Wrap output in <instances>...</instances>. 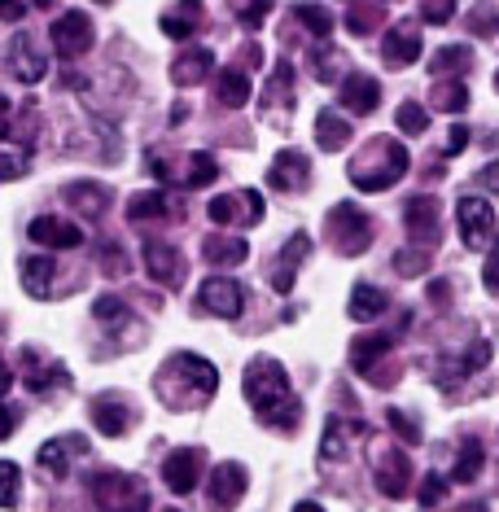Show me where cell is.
<instances>
[{
	"label": "cell",
	"instance_id": "cell-1",
	"mask_svg": "<svg viewBox=\"0 0 499 512\" xmlns=\"http://www.w3.org/2000/svg\"><path fill=\"white\" fill-rule=\"evenodd\" d=\"M241 390H246V403L254 407L263 425L272 429H298L303 421V403L294 399V386H289L285 364H276L272 355H259L246 364V377H241Z\"/></svg>",
	"mask_w": 499,
	"mask_h": 512
},
{
	"label": "cell",
	"instance_id": "cell-2",
	"mask_svg": "<svg viewBox=\"0 0 499 512\" xmlns=\"http://www.w3.org/2000/svg\"><path fill=\"white\" fill-rule=\"evenodd\" d=\"M154 390H158V399L167 407H176V412H184V407H202V403H211L215 390H219V368L197 351H176L158 368Z\"/></svg>",
	"mask_w": 499,
	"mask_h": 512
},
{
	"label": "cell",
	"instance_id": "cell-3",
	"mask_svg": "<svg viewBox=\"0 0 499 512\" xmlns=\"http://www.w3.org/2000/svg\"><path fill=\"white\" fill-rule=\"evenodd\" d=\"M408 171H412L408 145H399L394 136H373V141L364 145V154L351 158L346 176H351V184L359 193H386L408 176Z\"/></svg>",
	"mask_w": 499,
	"mask_h": 512
},
{
	"label": "cell",
	"instance_id": "cell-4",
	"mask_svg": "<svg viewBox=\"0 0 499 512\" xmlns=\"http://www.w3.org/2000/svg\"><path fill=\"white\" fill-rule=\"evenodd\" d=\"M92 499L101 512H149V486L123 469H101L92 477Z\"/></svg>",
	"mask_w": 499,
	"mask_h": 512
},
{
	"label": "cell",
	"instance_id": "cell-5",
	"mask_svg": "<svg viewBox=\"0 0 499 512\" xmlns=\"http://www.w3.org/2000/svg\"><path fill=\"white\" fill-rule=\"evenodd\" d=\"M329 241L333 250L346 254V259H355V254H364L368 246H373V219H368L364 211H359L355 202H338L329 211Z\"/></svg>",
	"mask_w": 499,
	"mask_h": 512
},
{
	"label": "cell",
	"instance_id": "cell-6",
	"mask_svg": "<svg viewBox=\"0 0 499 512\" xmlns=\"http://www.w3.org/2000/svg\"><path fill=\"white\" fill-rule=\"evenodd\" d=\"M49 40L62 53V62H75V57H84L97 44V27H92V18L84 9H66V14H57L49 22Z\"/></svg>",
	"mask_w": 499,
	"mask_h": 512
},
{
	"label": "cell",
	"instance_id": "cell-7",
	"mask_svg": "<svg viewBox=\"0 0 499 512\" xmlns=\"http://www.w3.org/2000/svg\"><path fill=\"white\" fill-rule=\"evenodd\" d=\"M456 224H460V241L473 254L495 246V206L486 197H460L456 202Z\"/></svg>",
	"mask_w": 499,
	"mask_h": 512
},
{
	"label": "cell",
	"instance_id": "cell-8",
	"mask_svg": "<svg viewBox=\"0 0 499 512\" xmlns=\"http://www.w3.org/2000/svg\"><path fill=\"white\" fill-rule=\"evenodd\" d=\"M197 311L219 320H237L246 311V285L232 281V276H206L202 289H197Z\"/></svg>",
	"mask_w": 499,
	"mask_h": 512
},
{
	"label": "cell",
	"instance_id": "cell-9",
	"mask_svg": "<svg viewBox=\"0 0 499 512\" xmlns=\"http://www.w3.org/2000/svg\"><path fill=\"white\" fill-rule=\"evenodd\" d=\"M211 224H241V228H254L263 224V197L259 189H241V193H219L211 197Z\"/></svg>",
	"mask_w": 499,
	"mask_h": 512
},
{
	"label": "cell",
	"instance_id": "cell-10",
	"mask_svg": "<svg viewBox=\"0 0 499 512\" xmlns=\"http://www.w3.org/2000/svg\"><path fill=\"white\" fill-rule=\"evenodd\" d=\"M421 53H425V40L416 22H394L386 36H381V62L390 71H408V66L421 62Z\"/></svg>",
	"mask_w": 499,
	"mask_h": 512
},
{
	"label": "cell",
	"instance_id": "cell-11",
	"mask_svg": "<svg viewBox=\"0 0 499 512\" xmlns=\"http://www.w3.org/2000/svg\"><path fill=\"white\" fill-rule=\"evenodd\" d=\"M202 469H206L202 447H176L167 460H162V482H167L171 495H193L197 482H202Z\"/></svg>",
	"mask_w": 499,
	"mask_h": 512
},
{
	"label": "cell",
	"instance_id": "cell-12",
	"mask_svg": "<svg viewBox=\"0 0 499 512\" xmlns=\"http://www.w3.org/2000/svg\"><path fill=\"white\" fill-rule=\"evenodd\" d=\"M145 272H149V281L162 285V289H180L184 285V254L171 246V241H158V237H149L145 246Z\"/></svg>",
	"mask_w": 499,
	"mask_h": 512
},
{
	"label": "cell",
	"instance_id": "cell-13",
	"mask_svg": "<svg viewBox=\"0 0 499 512\" xmlns=\"http://www.w3.org/2000/svg\"><path fill=\"white\" fill-rule=\"evenodd\" d=\"M5 66H9V75L18 79V84H40L44 75H49V57H44V49H36V40L27 36V31H18L14 40H9V49H5Z\"/></svg>",
	"mask_w": 499,
	"mask_h": 512
},
{
	"label": "cell",
	"instance_id": "cell-14",
	"mask_svg": "<svg viewBox=\"0 0 499 512\" xmlns=\"http://www.w3.org/2000/svg\"><path fill=\"white\" fill-rule=\"evenodd\" d=\"M22 381H27L31 394H53V390H66L71 386V372L57 359H44L36 346H22Z\"/></svg>",
	"mask_w": 499,
	"mask_h": 512
},
{
	"label": "cell",
	"instance_id": "cell-15",
	"mask_svg": "<svg viewBox=\"0 0 499 512\" xmlns=\"http://www.w3.org/2000/svg\"><path fill=\"white\" fill-rule=\"evenodd\" d=\"M403 228H408V241L421 250H434L443 228H438V202L434 197H408L403 206Z\"/></svg>",
	"mask_w": 499,
	"mask_h": 512
},
{
	"label": "cell",
	"instance_id": "cell-16",
	"mask_svg": "<svg viewBox=\"0 0 499 512\" xmlns=\"http://www.w3.org/2000/svg\"><path fill=\"white\" fill-rule=\"evenodd\" d=\"M27 237L36 241V246H44V250H75V246H84V228L71 224L66 215H36L27 224Z\"/></svg>",
	"mask_w": 499,
	"mask_h": 512
},
{
	"label": "cell",
	"instance_id": "cell-17",
	"mask_svg": "<svg viewBox=\"0 0 499 512\" xmlns=\"http://www.w3.org/2000/svg\"><path fill=\"white\" fill-rule=\"evenodd\" d=\"M268 184L281 193H303L311 184V158L303 149H281L268 167Z\"/></svg>",
	"mask_w": 499,
	"mask_h": 512
},
{
	"label": "cell",
	"instance_id": "cell-18",
	"mask_svg": "<svg viewBox=\"0 0 499 512\" xmlns=\"http://www.w3.org/2000/svg\"><path fill=\"white\" fill-rule=\"evenodd\" d=\"M79 456H88V438L84 434H62V438H49L44 447L36 451V464L49 477H66L71 473V464Z\"/></svg>",
	"mask_w": 499,
	"mask_h": 512
},
{
	"label": "cell",
	"instance_id": "cell-19",
	"mask_svg": "<svg viewBox=\"0 0 499 512\" xmlns=\"http://www.w3.org/2000/svg\"><path fill=\"white\" fill-rule=\"evenodd\" d=\"M311 259V237L307 232H294V237L281 246V254H276V267H272V289L276 294H289L298 281V267H303Z\"/></svg>",
	"mask_w": 499,
	"mask_h": 512
},
{
	"label": "cell",
	"instance_id": "cell-20",
	"mask_svg": "<svg viewBox=\"0 0 499 512\" xmlns=\"http://www.w3.org/2000/svg\"><path fill=\"white\" fill-rule=\"evenodd\" d=\"M246 486H250L246 464L224 460V464H215V469H211V482H206V491H211V499H215L219 508H232V504H241Z\"/></svg>",
	"mask_w": 499,
	"mask_h": 512
},
{
	"label": "cell",
	"instance_id": "cell-21",
	"mask_svg": "<svg viewBox=\"0 0 499 512\" xmlns=\"http://www.w3.org/2000/svg\"><path fill=\"white\" fill-rule=\"evenodd\" d=\"M158 27H162V36H171L176 44H189L197 36V27H202V0H176V5H167Z\"/></svg>",
	"mask_w": 499,
	"mask_h": 512
},
{
	"label": "cell",
	"instance_id": "cell-22",
	"mask_svg": "<svg viewBox=\"0 0 499 512\" xmlns=\"http://www.w3.org/2000/svg\"><path fill=\"white\" fill-rule=\"evenodd\" d=\"M62 202L71 206L79 219H101L106 215V206H110V189L106 184H97V180H75V184H66L62 189Z\"/></svg>",
	"mask_w": 499,
	"mask_h": 512
},
{
	"label": "cell",
	"instance_id": "cell-23",
	"mask_svg": "<svg viewBox=\"0 0 499 512\" xmlns=\"http://www.w3.org/2000/svg\"><path fill=\"white\" fill-rule=\"evenodd\" d=\"M338 101L346 114H373L381 106V84L373 75H342Z\"/></svg>",
	"mask_w": 499,
	"mask_h": 512
},
{
	"label": "cell",
	"instance_id": "cell-24",
	"mask_svg": "<svg viewBox=\"0 0 499 512\" xmlns=\"http://www.w3.org/2000/svg\"><path fill=\"white\" fill-rule=\"evenodd\" d=\"M394 351V333H364L351 342V368L359 377L377 381V364H386V355Z\"/></svg>",
	"mask_w": 499,
	"mask_h": 512
},
{
	"label": "cell",
	"instance_id": "cell-25",
	"mask_svg": "<svg viewBox=\"0 0 499 512\" xmlns=\"http://www.w3.org/2000/svg\"><path fill=\"white\" fill-rule=\"evenodd\" d=\"M211 71H215V53L202 49V44H189V49H180V57L171 62V84H180V88L206 84Z\"/></svg>",
	"mask_w": 499,
	"mask_h": 512
},
{
	"label": "cell",
	"instance_id": "cell-26",
	"mask_svg": "<svg viewBox=\"0 0 499 512\" xmlns=\"http://www.w3.org/2000/svg\"><path fill=\"white\" fill-rule=\"evenodd\" d=\"M171 215H180V202L167 189H145L127 202V219L132 224H154V219H171Z\"/></svg>",
	"mask_w": 499,
	"mask_h": 512
},
{
	"label": "cell",
	"instance_id": "cell-27",
	"mask_svg": "<svg viewBox=\"0 0 499 512\" xmlns=\"http://www.w3.org/2000/svg\"><path fill=\"white\" fill-rule=\"evenodd\" d=\"M92 425L106 438H123L127 429H132V407H127L119 394H101V399L92 403Z\"/></svg>",
	"mask_w": 499,
	"mask_h": 512
},
{
	"label": "cell",
	"instance_id": "cell-28",
	"mask_svg": "<svg viewBox=\"0 0 499 512\" xmlns=\"http://www.w3.org/2000/svg\"><path fill=\"white\" fill-rule=\"evenodd\" d=\"M18 276H22V289H27L31 298H53V276H57V263L49 259V254H27L18 267Z\"/></svg>",
	"mask_w": 499,
	"mask_h": 512
},
{
	"label": "cell",
	"instance_id": "cell-29",
	"mask_svg": "<svg viewBox=\"0 0 499 512\" xmlns=\"http://www.w3.org/2000/svg\"><path fill=\"white\" fill-rule=\"evenodd\" d=\"M202 259L215 263V267H237L250 259V246L246 237H228V232H211V237H202Z\"/></svg>",
	"mask_w": 499,
	"mask_h": 512
},
{
	"label": "cell",
	"instance_id": "cell-30",
	"mask_svg": "<svg viewBox=\"0 0 499 512\" xmlns=\"http://www.w3.org/2000/svg\"><path fill=\"white\" fill-rule=\"evenodd\" d=\"M215 97H219V106H228V110L250 106V97H254L250 75L241 71V66H224V71L215 75Z\"/></svg>",
	"mask_w": 499,
	"mask_h": 512
},
{
	"label": "cell",
	"instance_id": "cell-31",
	"mask_svg": "<svg viewBox=\"0 0 499 512\" xmlns=\"http://www.w3.org/2000/svg\"><path fill=\"white\" fill-rule=\"evenodd\" d=\"M386 307H390V298L381 294L377 285H364V281H359V285L351 289V298H346V316H351L355 324L381 320V316H386Z\"/></svg>",
	"mask_w": 499,
	"mask_h": 512
},
{
	"label": "cell",
	"instance_id": "cell-32",
	"mask_svg": "<svg viewBox=\"0 0 499 512\" xmlns=\"http://www.w3.org/2000/svg\"><path fill=\"white\" fill-rule=\"evenodd\" d=\"M377 491L386 495V499H403L412 491V464H408V456H386L377 464Z\"/></svg>",
	"mask_w": 499,
	"mask_h": 512
},
{
	"label": "cell",
	"instance_id": "cell-33",
	"mask_svg": "<svg viewBox=\"0 0 499 512\" xmlns=\"http://www.w3.org/2000/svg\"><path fill=\"white\" fill-rule=\"evenodd\" d=\"M316 145L324 154H338L351 145V119H342V110H320L316 114Z\"/></svg>",
	"mask_w": 499,
	"mask_h": 512
},
{
	"label": "cell",
	"instance_id": "cell-34",
	"mask_svg": "<svg viewBox=\"0 0 499 512\" xmlns=\"http://www.w3.org/2000/svg\"><path fill=\"white\" fill-rule=\"evenodd\" d=\"M469 66H473V53L464 44H443V49H434V57H429V75L434 79H456Z\"/></svg>",
	"mask_w": 499,
	"mask_h": 512
},
{
	"label": "cell",
	"instance_id": "cell-35",
	"mask_svg": "<svg viewBox=\"0 0 499 512\" xmlns=\"http://www.w3.org/2000/svg\"><path fill=\"white\" fill-rule=\"evenodd\" d=\"M219 176V162L211 154H184V171H180V189H206Z\"/></svg>",
	"mask_w": 499,
	"mask_h": 512
},
{
	"label": "cell",
	"instance_id": "cell-36",
	"mask_svg": "<svg viewBox=\"0 0 499 512\" xmlns=\"http://www.w3.org/2000/svg\"><path fill=\"white\" fill-rule=\"evenodd\" d=\"M434 110L464 114L469 110V84H460V79H438L434 84Z\"/></svg>",
	"mask_w": 499,
	"mask_h": 512
},
{
	"label": "cell",
	"instance_id": "cell-37",
	"mask_svg": "<svg viewBox=\"0 0 499 512\" xmlns=\"http://www.w3.org/2000/svg\"><path fill=\"white\" fill-rule=\"evenodd\" d=\"M294 14H298V22H303V27H307L316 40H329V36H333V27H338V18H333L324 5H311V0L294 5Z\"/></svg>",
	"mask_w": 499,
	"mask_h": 512
},
{
	"label": "cell",
	"instance_id": "cell-38",
	"mask_svg": "<svg viewBox=\"0 0 499 512\" xmlns=\"http://www.w3.org/2000/svg\"><path fill=\"white\" fill-rule=\"evenodd\" d=\"M92 316L106 324L110 333H119V329H127V324H132V307H127V302H119V298H110V294H101L97 302H92Z\"/></svg>",
	"mask_w": 499,
	"mask_h": 512
},
{
	"label": "cell",
	"instance_id": "cell-39",
	"mask_svg": "<svg viewBox=\"0 0 499 512\" xmlns=\"http://www.w3.org/2000/svg\"><path fill=\"white\" fill-rule=\"evenodd\" d=\"M482 460H486L482 442H464V451H460L456 469H451V482H473V477L482 473Z\"/></svg>",
	"mask_w": 499,
	"mask_h": 512
},
{
	"label": "cell",
	"instance_id": "cell-40",
	"mask_svg": "<svg viewBox=\"0 0 499 512\" xmlns=\"http://www.w3.org/2000/svg\"><path fill=\"white\" fill-rule=\"evenodd\" d=\"M342 416L324 421V438H320V460H342L346 456V434H342Z\"/></svg>",
	"mask_w": 499,
	"mask_h": 512
},
{
	"label": "cell",
	"instance_id": "cell-41",
	"mask_svg": "<svg viewBox=\"0 0 499 512\" xmlns=\"http://www.w3.org/2000/svg\"><path fill=\"white\" fill-rule=\"evenodd\" d=\"M97 263H101V272H106V276H127V272H132V263H127V254H123L119 241H101V246H97Z\"/></svg>",
	"mask_w": 499,
	"mask_h": 512
},
{
	"label": "cell",
	"instance_id": "cell-42",
	"mask_svg": "<svg viewBox=\"0 0 499 512\" xmlns=\"http://www.w3.org/2000/svg\"><path fill=\"white\" fill-rule=\"evenodd\" d=\"M394 119H399V132L403 136H425L429 132V114H425V106H416V101H403Z\"/></svg>",
	"mask_w": 499,
	"mask_h": 512
},
{
	"label": "cell",
	"instance_id": "cell-43",
	"mask_svg": "<svg viewBox=\"0 0 499 512\" xmlns=\"http://www.w3.org/2000/svg\"><path fill=\"white\" fill-rule=\"evenodd\" d=\"M22 491V469L14 460H0V508H14Z\"/></svg>",
	"mask_w": 499,
	"mask_h": 512
},
{
	"label": "cell",
	"instance_id": "cell-44",
	"mask_svg": "<svg viewBox=\"0 0 499 512\" xmlns=\"http://www.w3.org/2000/svg\"><path fill=\"white\" fill-rule=\"evenodd\" d=\"M386 421H390L394 434H399L403 442H408V447H416V442H421V421H416L412 412H399V407H390V412H386Z\"/></svg>",
	"mask_w": 499,
	"mask_h": 512
},
{
	"label": "cell",
	"instance_id": "cell-45",
	"mask_svg": "<svg viewBox=\"0 0 499 512\" xmlns=\"http://www.w3.org/2000/svg\"><path fill=\"white\" fill-rule=\"evenodd\" d=\"M425 267H429V250H421V246H408L394 254V272L399 276H421Z\"/></svg>",
	"mask_w": 499,
	"mask_h": 512
},
{
	"label": "cell",
	"instance_id": "cell-46",
	"mask_svg": "<svg viewBox=\"0 0 499 512\" xmlns=\"http://www.w3.org/2000/svg\"><path fill=\"white\" fill-rule=\"evenodd\" d=\"M272 5H276V0H246V5H241V14H237L241 27H246V31H259L263 22H268Z\"/></svg>",
	"mask_w": 499,
	"mask_h": 512
},
{
	"label": "cell",
	"instance_id": "cell-47",
	"mask_svg": "<svg viewBox=\"0 0 499 512\" xmlns=\"http://www.w3.org/2000/svg\"><path fill=\"white\" fill-rule=\"evenodd\" d=\"M27 167H31V154H27V149H5V154H0V180H14V176H22Z\"/></svg>",
	"mask_w": 499,
	"mask_h": 512
},
{
	"label": "cell",
	"instance_id": "cell-48",
	"mask_svg": "<svg viewBox=\"0 0 499 512\" xmlns=\"http://www.w3.org/2000/svg\"><path fill=\"white\" fill-rule=\"evenodd\" d=\"M469 27H473V36H495V31H499V14H495V5H478V9H473Z\"/></svg>",
	"mask_w": 499,
	"mask_h": 512
},
{
	"label": "cell",
	"instance_id": "cell-49",
	"mask_svg": "<svg viewBox=\"0 0 499 512\" xmlns=\"http://www.w3.org/2000/svg\"><path fill=\"white\" fill-rule=\"evenodd\" d=\"M421 18H425V22H434V27H447V22L456 18V0H425Z\"/></svg>",
	"mask_w": 499,
	"mask_h": 512
},
{
	"label": "cell",
	"instance_id": "cell-50",
	"mask_svg": "<svg viewBox=\"0 0 499 512\" xmlns=\"http://www.w3.org/2000/svg\"><path fill=\"white\" fill-rule=\"evenodd\" d=\"M316 75L324 79V84H329V79H338V49H333V44H320L316 49Z\"/></svg>",
	"mask_w": 499,
	"mask_h": 512
},
{
	"label": "cell",
	"instance_id": "cell-51",
	"mask_svg": "<svg viewBox=\"0 0 499 512\" xmlns=\"http://www.w3.org/2000/svg\"><path fill=\"white\" fill-rule=\"evenodd\" d=\"M447 499V477H438V473H429L425 482H421V504L425 508H438Z\"/></svg>",
	"mask_w": 499,
	"mask_h": 512
},
{
	"label": "cell",
	"instance_id": "cell-52",
	"mask_svg": "<svg viewBox=\"0 0 499 512\" xmlns=\"http://www.w3.org/2000/svg\"><path fill=\"white\" fill-rule=\"evenodd\" d=\"M486 359H491V346H486L482 337H473V346H469V351H464V364H460V372H478V368L486 364Z\"/></svg>",
	"mask_w": 499,
	"mask_h": 512
},
{
	"label": "cell",
	"instance_id": "cell-53",
	"mask_svg": "<svg viewBox=\"0 0 499 512\" xmlns=\"http://www.w3.org/2000/svg\"><path fill=\"white\" fill-rule=\"evenodd\" d=\"M346 31H351V36H368V31H373V9H351V14H346Z\"/></svg>",
	"mask_w": 499,
	"mask_h": 512
},
{
	"label": "cell",
	"instance_id": "cell-54",
	"mask_svg": "<svg viewBox=\"0 0 499 512\" xmlns=\"http://www.w3.org/2000/svg\"><path fill=\"white\" fill-rule=\"evenodd\" d=\"M482 281H486L491 294H499V246L491 250V259H486V267H482Z\"/></svg>",
	"mask_w": 499,
	"mask_h": 512
},
{
	"label": "cell",
	"instance_id": "cell-55",
	"mask_svg": "<svg viewBox=\"0 0 499 512\" xmlns=\"http://www.w3.org/2000/svg\"><path fill=\"white\" fill-rule=\"evenodd\" d=\"M464 145H469V127L456 123V127H451V136H447V154H460Z\"/></svg>",
	"mask_w": 499,
	"mask_h": 512
},
{
	"label": "cell",
	"instance_id": "cell-56",
	"mask_svg": "<svg viewBox=\"0 0 499 512\" xmlns=\"http://www.w3.org/2000/svg\"><path fill=\"white\" fill-rule=\"evenodd\" d=\"M22 14H27V5H22V0H0V18H5V22H18Z\"/></svg>",
	"mask_w": 499,
	"mask_h": 512
},
{
	"label": "cell",
	"instance_id": "cell-57",
	"mask_svg": "<svg viewBox=\"0 0 499 512\" xmlns=\"http://www.w3.org/2000/svg\"><path fill=\"white\" fill-rule=\"evenodd\" d=\"M14 412H9V407L5 403H0V442H5V438H14Z\"/></svg>",
	"mask_w": 499,
	"mask_h": 512
},
{
	"label": "cell",
	"instance_id": "cell-58",
	"mask_svg": "<svg viewBox=\"0 0 499 512\" xmlns=\"http://www.w3.org/2000/svg\"><path fill=\"white\" fill-rule=\"evenodd\" d=\"M9 386H14V372H9V364H5V359H0V399H5V394H9Z\"/></svg>",
	"mask_w": 499,
	"mask_h": 512
},
{
	"label": "cell",
	"instance_id": "cell-59",
	"mask_svg": "<svg viewBox=\"0 0 499 512\" xmlns=\"http://www.w3.org/2000/svg\"><path fill=\"white\" fill-rule=\"evenodd\" d=\"M429 298H434L438 307H447V281H434V285H429Z\"/></svg>",
	"mask_w": 499,
	"mask_h": 512
},
{
	"label": "cell",
	"instance_id": "cell-60",
	"mask_svg": "<svg viewBox=\"0 0 499 512\" xmlns=\"http://www.w3.org/2000/svg\"><path fill=\"white\" fill-rule=\"evenodd\" d=\"M9 114H14V106H9V97H0V136L9 132Z\"/></svg>",
	"mask_w": 499,
	"mask_h": 512
},
{
	"label": "cell",
	"instance_id": "cell-61",
	"mask_svg": "<svg viewBox=\"0 0 499 512\" xmlns=\"http://www.w3.org/2000/svg\"><path fill=\"white\" fill-rule=\"evenodd\" d=\"M294 512H324L320 504H311V499H303V504H294Z\"/></svg>",
	"mask_w": 499,
	"mask_h": 512
},
{
	"label": "cell",
	"instance_id": "cell-62",
	"mask_svg": "<svg viewBox=\"0 0 499 512\" xmlns=\"http://www.w3.org/2000/svg\"><path fill=\"white\" fill-rule=\"evenodd\" d=\"M491 180H499V162H495V167H486V171H482V184H491Z\"/></svg>",
	"mask_w": 499,
	"mask_h": 512
},
{
	"label": "cell",
	"instance_id": "cell-63",
	"mask_svg": "<svg viewBox=\"0 0 499 512\" xmlns=\"http://www.w3.org/2000/svg\"><path fill=\"white\" fill-rule=\"evenodd\" d=\"M495 92H499V71H495Z\"/></svg>",
	"mask_w": 499,
	"mask_h": 512
},
{
	"label": "cell",
	"instance_id": "cell-64",
	"mask_svg": "<svg viewBox=\"0 0 499 512\" xmlns=\"http://www.w3.org/2000/svg\"><path fill=\"white\" fill-rule=\"evenodd\" d=\"M167 512H176V508H167Z\"/></svg>",
	"mask_w": 499,
	"mask_h": 512
}]
</instances>
